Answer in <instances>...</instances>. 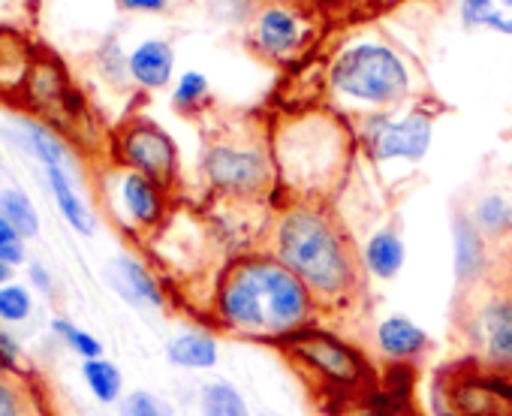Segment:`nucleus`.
Returning a JSON list of instances; mask_svg holds the SVG:
<instances>
[{
	"mask_svg": "<svg viewBox=\"0 0 512 416\" xmlns=\"http://www.w3.org/2000/svg\"><path fill=\"white\" fill-rule=\"evenodd\" d=\"M320 314L314 293L278 257L260 251L235 257L211 296V320L223 335L275 350L320 323Z\"/></svg>",
	"mask_w": 512,
	"mask_h": 416,
	"instance_id": "obj_1",
	"label": "nucleus"
},
{
	"mask_svg": "<svg viewBox=\"0 0 512 416\" xmlns=\"http://www.w3.org/2000/svg\"><path fill=\"white\" fill-rule=\"evenodd\" d=\"M269 254L314 293L323 311L344 308L362 290V251L323 202H290L272 227Z\"/></svg>",
	"mask_w": 512,
	"mask_h": 416,
	"instance_id": "obj_2",
	"label": "nucleus"
},
{
	"mask_svg": "<svg viewBox=\"0 0 512 416\" xmlns=\"http://www.w3.org/2000/svg\"><path fill=\"white\" fill-rule=\"evenodd\" d=\"M278 353L314 392H320V407L326 416L380 386L383 371L371 353L320 323L290 335Z\"/></svg>",
	"mask_w": 512,
	"mask_h": 416,
	"instance_id": "obj_3",
	"label": "nucleus"
},
{
	"mask_svg": "<svg viewBox=\"0 0 512 416\" xmlns=\"http://www.w3.org/2000/svg\"><path fill=\"white\" fill-rule=\"evenodd\" d=\"M350 136L329 115H302L275 139V169L296 190V199L323 202L344 178Z\"/></svg>",
	"mask_w": 512,
	"mask_h": 416,
	"instance_id": "obj_4",
	"label": "nucleus"
},
{
	"mask_svg": "<svg viewBox=\"0 0 512 416\" xmlns=\"http://www.w3.org/2000/svg\"><path fill=\"white\" fill-rule=\"evenodd\" d=\"M329 88L371 112H392L413 94L410 64L386 43L359 40L344 46L329 64Z\"/></svg>",
	"mask_w": 512,
	"mask_h": 416,
	"instance_id": "obj_5",
	"label": "nucleus"
},
{
	"mask_svg": "<svg viewBox=\"0 0 512 416\" xmlns=\"http://www.w3.org/2000/svg\"><path fill=\"white\" fill-rule=\"evenodd\" d=\"M458 329L467 362L512 377V287L470 293Z\"/></svg>",
	"mask_w": 512,
	"mask_h": 416,
	"instance_id": "obj_6",
	"label": "nucleus"
},
{
	"mask_svg": "<svg viewBox=\"0 0 512 416\" xmlns=\"http://www.w3.org/2000/svg\"><path fill=\"white\" fill-rule=\"evenodd\" d=\"M431 395L434 416H512V377L467 359L440 368Z\"/></svg>",
	"mask_w": 512,
	"mask_h": 416,
	"instance_id": "obj_7",
	"label": "nucleus"
},
{
	"mask_svg": "<svg viewBox=\"0 0 512 416\" xmlns=\"http://www.w3.org/2000/svg\"><path fill=\"white\" fill-rule=\"evenodd\" d=\"M202 172L211 190L235 199L263 196L278 169L275 157L263 142H244V139H217L202 154Z\"/></svg>",
	"mask_w": 512,
	"mask_h": 416,
	"instance_id": "obj_8",
	"label": "nucleus"
},
{
	"mask_svg": "<svg viewBox=\"0 0 512 416\" xmlns=\"http://www.w3.org/2000/svg\"><path fill=\"white\" fill-rule=\"evenodd\" d=\"M434 139V115L425 109L410 112H371L359 124V145L374 163H419Z\"/></svg>",
	"mask_w": 512,
	"mask_h": 416,
	"instance_id": "obj_9",
	"label": "nucleus"
},
{
	"mask_svg": "<svg viewBox=\"0 0 512 416\" xmlns=\"http://www.w3.org/2000/svg\"><path fill=\"white\" fill-rule=\"evenodd\" d=\"M118 157L127 169L148 175L151 181L169 187L178 178V148L175 139L154 121L136 118L118 133Z\"/></svg>",
	"mask_w": 512,
	"mask_h": 416,
	"instance_id": "obj_10",
	"label": "nucleus"
},
{
	"mask_svg": "<svg viewBox=\"0 0 512 416\" xmlns=\"http://www.w3.org/2000/svg\"><path fill=\"white\" fill-rule=\"evenodd\" d=\"M308 37H311V25L299 10L287 4H266L250 19L247 43L263 61L287 64L308 46Z\"/></svg>",
	"mask_w": 512,
	"mask_h": 416,
	"instance_id": "obj_11",
	"label": "nucleus"
},
{
	"mask_svg": "<svg viewBox=\"0 0 512 416\" xmlns=\"http://www.w3.org/2000/svg\"><path fill=\"white\" fill-rule=\"evenodd\" d=\"M374 350L383 365L416 368L434 353V341L407 314H389L374 326Z\"/></svg>",
	"mask_w": 512,
	"mask_h": 416,
	"instance_id": "obj_12",
	"label": "nucleus"
},
{
	"mask_svg": "<svg viewBox=\"0 0 512 416\" xmlns=\"http://www.w3.org/2000/svg\"><path fill=\"white\" fill-rule=\"evenodd\" d=\"M452 272L464 290L479 287L488 275V239L473 227L470 215L452 218Z\"/></svg>",
	"mask_w": 512,
	"mask_h": 416,
	"instance_id": "obj_13",
	"label": "nucleus"
},
{
	"mask_svg": "<svg viewBox=\"0 0 512 416\" xmlns=\"http://www.w3.org/2000/svg\"><path fill=\"white\" fill-rule=\"evenodd\" d=\"M118 199L133 227H157L166 212V187L142 172L127 169L118 181Z\"/></svg>",
	"mask_w": 512,
	"mask_h": 416,
	"instance_id": "obj_14",
	"label": "nucleus"
},
{
	"mask_svg": "<svg viewBox=\"0 0 512 416\" xmlns=\"http://www.w3.org/2000/svg\"><path fill=\"white\" fill-rule=\"evenodd\" d=\"M127 73L136 85L148 91H160L172 82L175 73V52L166 40H145L127 58Z\"/></svg>",
	"mask_w": 512,
	"mask_h": 416,
	"instance_id": "obj_15",
	"label": "nucleus"
},
{
	"mask_svg": "<svg viewBox=\"0 0 512 416\" xmlns=\"http://www.w3.org/2000/svg\"><path fill=\"white\" fill-rule=\"evenodd\" d=\"M109 281L115 284L121 299H127L136 308H163V302H166L157 278L145 269V263H139L133 257H118L109 266Z\"/></svg>",
	"mask_w": 512,
	"mask_h": 416,
	"instance_id": "obj_16",
	"label": "nucleus"
},
{
	"mask_svg": "<svg viewBox=\"0 0 512 416\" xmlns=\"http://www.w3.org/2000/svg\"><path fill=\"white\" fill-rule=\"evenodd\" d=\"M407 263V245L395 227H380L362 245V266L365 275L377 281H395Z\"/></svg>",
	"mask_w": 512,
	"mask_h": 416,
	"instance_id": "obj_17",
	"label": "nucleus"
},
{
	"mask_svg": "<svg viewBox=\"0 0 512 416\" xmlns=\"http://www.w3.org/2000/svg\"><path fill=\"white\" fill-rule=\"evenodd\" d=\"M166 359L184 371H211L220 362L217 335L208 329H184L166 344Z\"/></svg>",
	"mask_w": 512,
	"mask_h": 416,
	"instance_id": "obj_18",
	"label": "nucleus"
},
{
	"mask_svg": "<svg viewBox=\"0 0 512 416\" xmlns=\"http://www.w3.org/2000/svg\"><path fill=\"white\" fill-rule=\"evenodd\" d=\"M332 416H422V413L416 410L413 395L380 383L371 392H365L362 398H356V401L344 404L341 410H335Z\"/></svg>",
	"mask_w": 512,
	"mask_h": 416,
	"instance_id": "obj_19",
	"label": "nucleus"
},
{
	"mask_svg": "<svg viewBox=\"0 0 512 416\" xmlns=\"http://www.w3.org/2000/svg\"><path fill=\"white\" fill-rule=\"evenodd\" d=\"M458 16L467 31L512 37V0H458Z\"/></svg>",
	"mask_w": 512,
	"mask_h": 416,
	"instance_id": "obj_20",
	"label": "nucleus"
},
{
	"mask_svg": "<svg viewBox=\"0 0 512 416\" xmlns=\"http://www.w3.org/2000/svg\"><path fill=\"white\" fill-rule=\"evenodd\" d=\"M46 175H49V187H52V193H55V202H58V208H61V215H64V221L76 230V233H82V236H91L94 233V215H91V208L85 205V199L73 190V181H70V175L64 172V166H46Z\"/></svg>",
	"mask_w": 512,
	"mask_h": 416,
	"instance_id": "obj_21",
	"label": "nucleus"
},
{
	"mask_svg": "<svg viewBox=\"0 0 512 416\" xmlns=\"http://www.w3.org/2000/svg\"><path fill=\"white\" fill-rule=\"evenodd\" d=\"M199 413L202 416H250V404L232 380L214 377L202 383L199 389Z\"/></svg>",
	"mask_w": 512,
	"mask_h": 416,
	"instance_id": "obj_22",
	"label": "nucleus"
},
{
	"mask_svg": "<svg viewBox=\"0 0 512 416\" xmlns=\"http://www.w3.org/2000/svg\"><path fill=\"white\" fill-rule=\"evenodd\" d=\"M470 221L485 239H503L512 233V202L503 193H485L470 208Z\"/></svg>",
	"mask_w": 512,
	"mask_h": 416,
	"instance_id": "obj_23",
	"label": "nucleus"
},
{
	"mask_svg": "<svg viewBox=\"0 0 512 416\" xmlns=\"http://www.w3.org/2000/svg\"><path fill=\"white\" fill-rule=\"evenodd\" d=\"M82 377H85L91 395H94L100 404H115V401H121V395H124V374H121V368H118L112 359L100 356V359L82 362Z\"/></svg>",
	"mask_w": 512,
	"mask_h": 416,
	"instance_id": "obj_24",
	"label": "nucleus"
},
{
	"mask_svg": "<svg viewBox=\"0 0 512 416\" xmlns=\"http://www.w3.org/2000/svg\"><path fill=\"white\" fill-rule=\"evenodd\" d=\"M0 215L7 218V224L22 236V239H34L40 233V218L34 202L25 196V190L19 187H7L0 193Z\"/></svg>",
	"mask_w": 512,
	"mask_h": 416,
	"instance_id": "obj_25",
	"label": "nucleus"
},
{
	"mask_svg": "<svg viewBox=\"0 0 512 416\" xmlns=\"http://www.w3.org/2000/svg\"><path fill=\"white\" fill-rule=\"evenodd\" d=\"M208 94H211V88H208L205 73H199V70H187V73H181V76H178V82H175L172 106H175L178 112H199V109L208 103Z\"/></svg>",
	"mask_w": 512,
	"mask_h": 416,
	"instance_id": "obj_26",
	"label": "nucleus"
},
{
	"mask_svg": "<svg viewBox=\"0 0 512 416\" xmlns=\"http://www.w3.org/2000/svg\"><path fill=\"white\" fill-rule=\"evenodd\" d=\"M52 332H55L76 356H82V362L100 359V356H103V344H100L91 332L79 329L76 323H70V320H64V317H55V320H52Z\"/></svg>",
	"mask_w": 512,
	"mask_h": 416,
	"instance_id": "obj_27",
	"label": "nucleus"
},
{
	"mask_svg": "<svg viewBox=\"0 0 512 416\" xmlns=\"http://www.w3.org/2000/svg\"><path fill=\"white\" fill-rule=\"evenodd\" d=\"M25 136H28L31 151H34L46 166H64L67 148H64V142H61L58 136H52L46 127H40V124H34V121L25 124Z\"/></svg>",
	"mask_w": 512,
	"mask_h": 416,
	"instance_id": "obj_28",
	"label": "nucleus"
},
{
	"mask_svg": "<svg viewBox=\"0 0 512 416\" xmlns=\"http://www.w3.org/2000/svg\"><path fill=\"white\" fill-rule=\"evenodd\" d=\"M118 416H172V404L148 389H133L121 398Z\"/></svg>",
	"mask_w": 512,
	"mask_h": 416,
	"instance_id": "obj_29",
	"label": "nucleus"
},
{
	"mask_svg": "<svg viewBox=\"0 0 512 416\" xmlns=\"http://www.w3.org/2000/svg\"><path fill=\"white\" fill-rule=\"evenodd\" d=\"M34 302L28 287L22 284H4L0 287V320L4 323H22L31 314Z\"/></svg>",
	"mask_w": 512,
	"mask_h": 416,
	"instance_id": "obj_30",
	"label": "nucleus"
},
{
	"mask_svg": "<svg viewBox=\"0 0 512 416\" xmlns=\"http://www.w3.org/2000/svg\"><path fill=\"white\" fill-rule=\"evenodd\" d=\"M0 260H4L7 266L25 263V239L7 224L4 215H0Z\"/></svg>",
	"mask_w": 512,
	"mask_h": 416,
	"instance_id": "obj_31",
	"label": "nucleus"
},
{
	"mask_svg": "<svg viewBox=\"0 0 512 416\" xmlns=\"http://www.w3.org/2000/svg\"><path fill=\"white\" fill-rule=\"evenodd\" d=\"M0 416H25V401L7 380H0Z\"/></svg>",
	"mask_w": 512,
	"mask_h": 416,
	"instance_id": "obj_32",
	"label": "nucleus"
},
{
	"mask_svg": "<svg viewBox=\"0 0 512 416\" xmlns=\"http://www.w3.org/2000/svg\"><path fill=\"white\" fill-rule=\"evenodd\" d=\"M118 4L130 13H163L169 0H118Z\"/></svg>",
	"mask_w": 512,
	"mask_h": 416,
	"instance_id": "obj_33",
	"label": "nucleus"
},
{
	"mask_svg": "<svg viewBox=\"0 0 512 416\" xmlns=\"http://www.w3.org/2000/svg\"><path fill=\"white\" fill-rule=\"evenodd\" d=\"M16 359H19V344L7 332H0V368H13Z\"/></svg>",
	"mask_w": 512,
	"mask_h": 416,
	"instance_id": "obj_34",
	"label": "nucleus"
},
{
	"mask_svg": "<svg viewBox=\"0 0 512 416\" xmlns=\"http://www.w3.org/2000/svg\"><path fill=\"white\" fill-rule=\"evenodd\" d=\"M31 281L40 287V293H46V296H52V278H49V272L40 266V263H34L31 266Z\"/></svg>",
	"mask_w": 512,
	"mask_h": 416,
	"instance_id": "obj_35",
	"label": "nucleus"
},
{
	"mask_svg": "<svg viewBox=\"0 0 512 416\" xmlns=\"http://www.w3.org/2000/svg\"><path fill=\"white\" fill-rule=\"evenodd\" d=\"M10 275H13V266H7L4 260H0V287L10 284Z\"/></svg>",
	"mask_w": 512,
	"mask_h": 416,
	"instance_id": "obj_36",
	"label": "nucleus"
}]
</instances>
